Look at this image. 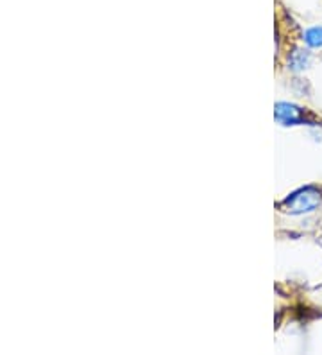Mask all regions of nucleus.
<instances>
[{
  "instance_id": "nucleus-4",
  "label": "nucleus",
  "mask_w": 322,
  "mask_h": 355,
  "mask_svg": "<svg viewBox=\"0 0 322 355\" xmlns=\"http://www.w3.org/2000/svg\"><path fill=\"white\" fill-rule=\"evenodd\" d=\"M305 42L308 47L322 49V27H312L305 33Z\"/></svg>"
},
{
  "instance_id": "nucleus-2",
  "label": "nucleus",
  "mask_w": 322,
  "mask_h": 355,
  "mask_svg": "<svg viewBox=\"0 0 322 355\" xmlns=\"http://www.w3.org/2000/svg\"><path fill=\"white\" fill-rule=\"evenodd\" d=\"M276 119L285 126H292V124H299L305 121V112L296 104L279 103L276 104Z\"/></svg>"
},
{
  "instance_id": "nucleus-3",
  "label": "nucleus",
  "mask_w": 322,
  "mask_h": 355,
  "mask_svg": "<svg viewBox=\"0 0 322 355\" xmlns=\"http://www.w3.org/2000/svg\"><path fill=\"white\" fill-rule=\"evenodd\" d=\"M288 65L292 70H305L310 65V52L303 49H296L288 58Z\"/></svg>"
},
{
  "instance_id": "nucleus-1",
  "label": "nucleus",
  "mask_w": 322,
  "mask_h": 355,
  "mask_svg": "<svg viewBox=\"0 0 322 355\" xmlns=\"http://www.w3.org/2000/svg\"><path fill=\"white\" fill-rule=\"evenodd\" d=\"M322 194L315 187H305L299 189L294 194H290L283 203L279 205V208L283 212L290 214V216H299V214H310L314 212L315 208L321 207Z\"/></svg>"
}]
</instances>
